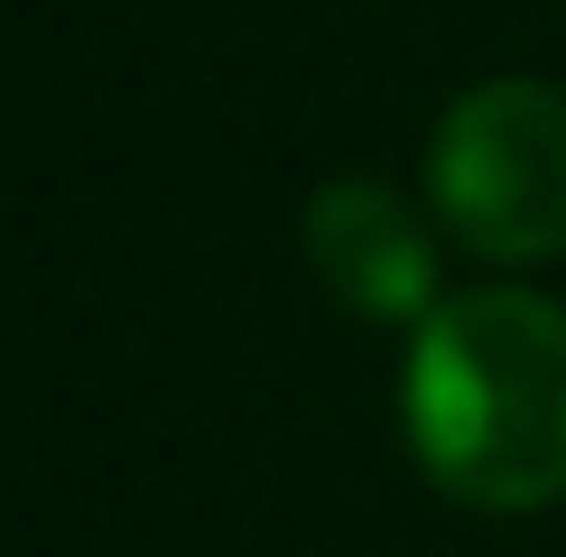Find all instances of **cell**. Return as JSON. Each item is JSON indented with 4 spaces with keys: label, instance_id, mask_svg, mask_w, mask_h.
Segmentation results:
<instances>
[{
    "label": "cell",
    "instance_id": "obj_1",
    "mask_svg": "<svg viewBox=\"0 0 566 557\" xmlns=\"http://www.w3.org/2000/svg\"><path fill=\"white\" fill-rule=\"evenodd\" d=\"M409 446L446 502L548 511L566 502V307L538 288H464L418 316Z\"/></svg>",
    "mask_w": 566,
    "mask_h": 557
},
{
    "label": "cell",
    "instance_id": "obj_2",
    "mask_svg": "<svg viewBox=\"0 0 566 557\" xmlns=\"http://www.w3.org/2000/svg\"><path fill=\"white\" fill-rule=\"evenodd\" d=\"M428 214L474 261L530 270L566 251V93L538 75H492L437 122Z\"/></svg>",
    "mask_w": 566,
    "mask_h": 557
},
{
    "label": "cell",
    "instance_id": "obj_3",
    "mask_svg": "<svg viewBox=\"0 0 566 557\" xmlns=\"http://www.w3.org/2000/svg\"><path fill=\"white\" fill-rule=\"evenodd\" d=\"M306 270L325 278V297L371 325L390 316H437V242L418 223L409 196L371 177H335L316 204H306Z\"/></svg>",
    "mask_w": 566,
    "mask_h": 557
}]
</instances>
